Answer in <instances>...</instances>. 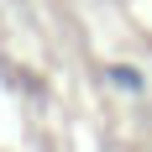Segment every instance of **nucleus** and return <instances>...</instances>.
<instances>
[{
    "instance_id": "1",
    "label": "nucleus",
    "mask_w": 152,
    "mask_h": 152,
    "mask_svg": "<svg viewBox=\"0 0 152 152\" xmlns=\"http://www.w3.org/2000/svg\"><path fill=\"white\" fill-rule=\"evenodd\" d=\"M105 84L121 94H147V74L137 63H105Z\"/></svg>"
}]
</instances>
